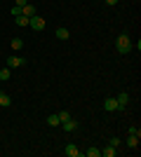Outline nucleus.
I'll return each instance as SVG.
<instances>
[{"instance_id":"1","label":"nucleus","mask_w":141,"mask_h":157,"mask_svg":"<svg viewBox=\"0 0 141 157\" xmlns=\"http://www.w3.org/2000/svg\"><path fill=\"white\" fill-rule=\"evenodd\" d=\"M115 47H118V54H129V52H132V40H129L127 33L118 35V42H115Z\"/></svg>"},{"instance_id":"2","label":"nucleus","mask_w":141,"mask_h":157,"mask_svg":"<svg viewBox=\"0 0 141 157\" xmlns=\"http://www.w3.org/2000/svg\"><path fill=\"white\" fill-rule=\"evenodd\" d=\"M28 26L33 28V31H42V28H45V19H42L40 14H35V17L28 19Z\"/></svg>"},{"instance_id":"4","label":"nucleus","mask_w":141,"mask_h":157,"mask_svg":"<svg viewBox=\"0 0 141 157\" xmlns=\"http://www.w3.org/2000/svg\"><path fill=\"white\" fill-rule=\"evenodd\" d=\"M21 14L31 19V17H35V14H38V7H35V5H31V2H26V5L21 7Z\"/></svg>"},{"instance_id":"6","label":"nucleus","mask_w":141,"mask_h":157,"mask_svg":"<svg viewBox=\"0 0 141 157\" xmlns=\"http://www.w3.org/2000/svg\"><path fill=\"white\" fill-rule=\"evenodd\" d=\"M64 152H66L68 157H80V150H78V145H75V143H68L66 148H64Z\"/></svg>"},{"instance_id":"20","label":"nucleus","mask_w":141,"mask_h":157,"mask_svg":"<svg viewBox=\"0 0 141 157\" xmlns=\"http://www.w3.org/2000/svg\"><path fill=\"white\" fill-rule=\"evenodd\" d=\"M26 2H28V0H14V5H19V7H24Z\"/></svg>"},{"instance_id":"11","label":"nucleus","mask_w":141,"mask_h":157,"mask_svg":"<svg viewBox=\"0 0 141 157\" xmlns=\"http://www.w3.org/2000/svg\"><path fill=\"white\" fill-rule=\"evenodd\" d=\"M47 124L49 127H59L61 122H59V115H57V113H54V115H47Z\"/></svg>"},{"instance_id":"16","label":"nucleus","mask_w":141,"mask_h":157,"mask_svg":"<svg viewBox=\"0 0 141 157\" xmlns=\"http://www.w3.org/2000/svg\"><path fill=\"white\" fill-rule=\"evenodd\" d=\"M99 155H101L99 148H87V157H99Z\"/></svg>"},{"instance_id":"17","label":"nucleus","mask_w":141,"mask_h":157,"mask_svg":"<svg viewBox=\"0 0 141 157\" xmlns=\"http://www.w3.org/2000/svg\"><path fill=\"white\" fill-rule=\"evenodd\" d=\"M59 115V122H66L68 117H71V113H66V110H61V113H57Z\"/></svg>"},{"instance_id":"3","label":"nucleus","mask_w":141,"mask_h":157,"mask_svg":"<svg viewBox=\"0 0 141 157\" xmlns=\"http://www.w3.org/2000/svg\"><path fill=\"white\" fill-rule=\"evenodd\" d=\"M5 63H7V68H19V66L26 63V59H24V56H7Z\"/></svg>"},{"instance_id":"18","label":"nucleus","mask_w":141,"mask_h":157,"mask_svg":"<svg viewBox=\"0 0 141 157\" xmlns=\"http://www.w3.org/2000/svg\"><path fill=\"white\" fill-rule=\"evenodd\" d=\"M19 14H21V7L14 5V7H12V17H19Z\"/></svg>"},{"instance_id":"9","label":"nucleus","mask_w":141,"mask_h":157,"mask_svg":"<svg viewBox=\"0 0 141 157\" xmlns=\"http://www.w3.org/2000/svg\"><path fill=\"white\" fill-rule=\"evenodd\" d=\"M57 38H59V40H68V38H71V33H68V28L59 26V28H57Z\"/></svg>"},{"instance_id":"7","label":"nucleus","mask_w":141,"mask_h":157,"mask_svg":"<svg viewBox=\"0 0 141 157\" xmlns=\"http://www.w3.org/2000/svg\"><path fill=\"white\" fill-rule=\"evenodd\" d=\"M104 110L115 113V110H118V101H115V98H106V101H104Z\"/></svg>"},{"instance_id":"14","label":"nucleus","mask_w":141,"mask_h":157,"mask_svg":"<svg viewBox=\"0 0 141 157\" xmlns=\"http://www.w3.org/2000/svg\"><path fill=\"white\" fill-rule=\"evenodd\" d=\"M10 78H12V71H10V68H7V66H5V68L0 71V80H2V82H7V80H10Z\"/></svg>"},{"instance_id":"10","label":"nucleus","mask_w":141,"mask_h":157,"mask_svg":"<svg viewBox=\"0 0 141 157\" xmlns=\"http://www.w3.org/2000/svg\"><path fill=\"white\" fill-rule=\"evenodd\" d=\"M139 138L141 136H136V134H129V136H127V145H129V148H139Z\"/></svg>"},{"instance_id":"19","label":"nucleus","mask_w":141,"mask_h":157,"mask_svg":"<svg viewBox=\"0 0 141 157\" xmlns=\"http://www.w3.org/2000/svg\"><path fill=\"white\" fill-rule=\"evenodd\" d=\"M111 145H115V148H118V145H120V138L113 136V138H111Z\"/></svg>"},{"instance_id":"21","label":"nucleus","mask_w":141,"mask_h":157,"mask_svg":"<svg viewBox=\"0 0 141 157\" xmlns=\"http://www.w3.org/2000/svg\"><path fill=\"white\" fill-rule=\"evenodd\" d=\"M106 5H118V0H106Z\"/></svg>"},{"instance_id":"13","label":"nucleus","mask_w":141,"mask_h":157,"mask_svg":"<svg viewBox=\"0 0 141 157\" xmlns=\"http://www.w3.org/2000/svg\"><path fill=\"white\" fill-rule=\"evenodd\" d=\"M14 24H17V26H28V17L19 14V17H14Z\"/></svg>"},{"instance_id":"8","label":"nucleus","mask_w":141,"mask_h":157,"mask_svg":"<svg viewBox=\"0 0 141 157\" xmlns=\"http://www.w3.org/2000/svg\"><path fill=\"white\" fill-rule=\"evenodd\" d=\"M115 152H118V148L111 145V143H108L106 148H101V155H104V157H115Z\"/></svg>"},{"instance_id":"5","label":"nucleus","mask_w":141,"mask_h":157,"mask_svg":"<svg viewBox=\"0 0 141 157\" xmlns=\"http://www.w3.org/2000/svg\"><path fill=\"white\" fill-rule=\"evenodd\" d=\"M61 129H64V131H68V134H71V131H75V129H78V122H75L73 117H68L66 122H61Z\"/></svg>"},{"instance_id":"15","label":"nucleus","mask_w":141,"mask_h":157,"mask_svg":"<svg viewBox=\"0 0 141 157\" xmlns=\"http://www.w3.org/2000/svg\"><path fill=\"white\" fill-rule=\"evenodd\" d=\"M10 47H12V49H21V47H24V40H21V38H14L12 42H10Z\"/></svg>"},{"instance_id":"12","label":"nucleus","mask_w":141,"mask_h":157,"mask_svg":"<svg viewBox=\"0 0 141 157\" xmlns=\"http://www.w3.org/2000/svg\"><path fill=\"white\" fill-rule=\"evenodd\" d=\"M10 103H12V98L7 96L5 92H0V108H7V105H10Z\"/></svg>"}]
</instances>
